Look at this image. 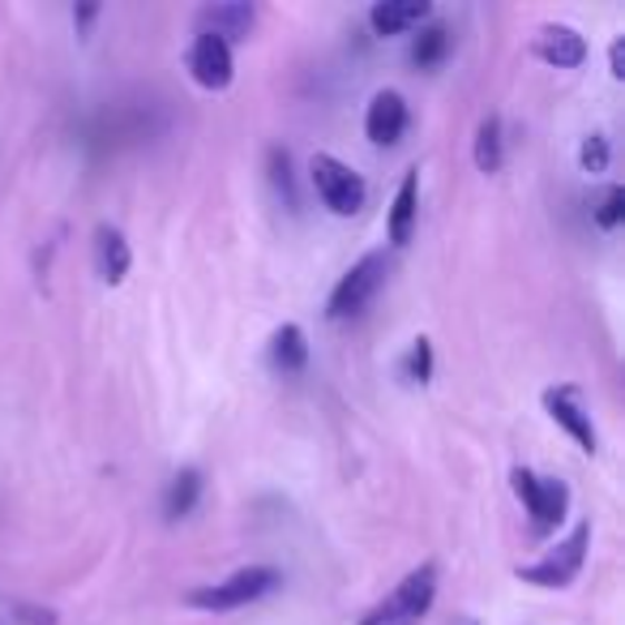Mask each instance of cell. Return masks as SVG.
Masks as SVG:
<instances>
[{"mask_svg":"<svg viewBox=\"0 0 625 625\" xmlns=\"http://www.w3.org/2000/svg\"><path fill=\"white\" fill-rule=\"evenodd\" d=\"M279 583H283V574L274 570V566H245V570L227 574L218 583L193 587L189 596H185V604L202 608V613H232V608H245L253 599L271 596Z\"/></svg>","mask_w":625,"mask_h":625,"instance_id":"cell-1","label":"cell"},{"mask_svg":"<svg viewBox=\"0 0 625 625\" xmlns=\"http://www.w3.org/2000/svg\"><path fill=\"white\" fill-rule=\"evenodd\" d=\"M433 596H437V566L433 561H424V566H416V570L403 574V583L390 592L385 599H378L373 608H364L355 625H403V622H416V617H424L429 608H433Z\"/></svg>","mask_w":625,"mask_h":625,"instance_id":"cell-2","label":"cell"},{"mask_svg":"<svg viewBox=\"0 0 625 625\" xmlns=\"http://www.w3.org/2000/svg\"><path fill=\"white\" fill-rule=\"evenodd\" d=\"M587 548H592V523H574L570 536L553 544L536 566H518V578L531 583V587H544V592H561L578 578L583 561H587Z\"/></svg>","mask_w":625,"mask_h":625,"instance_id":"cell-3","label":"cell"},{"mask_svg":"<svg viewBox=\"0 0 625 625\" xmlns=\"http://www.w3.org/2000/svg\"><path fill=\"white\" fill-rule=\"evenodd\" d=\"M385 274H390V257H385L381 248L364 253L352 271L334 283V292H330V300H326V318H330V322H348V318H360V313L369 309V300L381 292Z\"/></svg>","mask_w":625,"mask_h":625,"instance_id":"cell-4","label":"cell"},{"mask_svg":"<svg viewBox=\"0 0 625 625\" xmlns=\"http://www.w3.org/2000/svg\"><path fill=\"white\" fill-rule=\"evenodd\" d=\"M510 485H515V492L523 497V506H527L531 531H536V536H553L557 523L566 518L570 489H566L561 480H553V476H536L531 467H515V471H510Z\"/></svg>","mask_w":625,"mask_h":625,"instance_id":"cell-5","label":"cell"},{"mask_svg":"<svg viewBox=\"0 0 625 625\" xmlns=\"http://www.w3.org/2000/svg\"><path fill=\"white\" fill-rule=\"evenodd\" d=\"M309 180H313L318 197L326 202L330 215L339 218L355 215L364 206V193H369L360 172H352V167L343 164V159H334V155H322V150L309 159Z\"/></svg>","mask_w":625,"mask_h":625,"instance_id":"cell-6","label":"cell"},{"mask_svg":"<svg viewBox=\"0 0 625 625\" xmlns=\"http://www.w3.org/2000/svg\"><path fill=\"white\" fill-rule=\"evenodd\" d=\"M185 65H189L193 82L202 86V90H227L232 78H236L232 48L223 39H215V35H197L189 56H185Z\"/></svg>","mask_w":625,"mask_h":625,"instance_id":"cell-7","label":"cell"},{"mask_svg":"<svg viewBox=\"0 0 625 625\" xmlns=\"http://www.w3.org/2000/svg\"><path fill=\"white\" fill-rule=\"evenodd\" d=\"M408 99L399 90H378L369 99V111H364V137L373 146H394L399 137L408 134Z\"/></svg>","mask_w":625,"mask_h":625,"instance_id":"cell-8","label":"cell"},{"mask_svg":"<svg viewBox=\"0 0 625 625\" xmlns=\"http://www.w3.org/2000/svg\"><path fill=\"white\" fill-rule=\"evenodd\" d=\"M544 411L566 429V433L578 441V450H587V455H596L599 437H596V424H592V416L583 411L578 403V390L574 385H557V390H544Z\"/></svg>","mask_w":625,"mask_h":625,"instance_id":"cell-9","label":"cell"},{"mask_svg":"<svg viewBox=\"0 0 625 625\" xmlns=\"http://www.w3.org/2000/svg\"><path fill=\"white\" fill-rule=\"evenodd\" d=\"M253 22H257V9L245 4V0H227V4H206L197 13V35H215L227 48L232 43H245L253 35Z\"/></svg>","mask_w":625,"mask_h":625,"instance_id":"cell-10","label":"cell"},{"mask_svg":"<svg viewBox=\"0 0 625 625\" xmlns=\"http://www.w3.org/2000/svg\"><path fill=\"white\" fill-rule=\"evenodd\" d=\"M531 48H536V56H540L544 65H553V69H578V65L587 60V39L574 27H566V22H548V27H540Z\"/></svg>","mask_w":625,"mask_h":625,"instance_id":"cell-11","label":"cell"},{"mask_svg":"<svg viewBox=\"0 0 625 625\" xmlns=\"http://www.w3.org/2000/svg\"><path fill=\"white\" fill-rule=\"evenodd\" d=\"M416 215H420V167H408L403 180H399V193L390 202V215H385V232H390V245L403 248L416 232Z\"/></svg>","mask_w":625,"mask_h":625,"instance_id":"cell-12","label":"cell"},{"mask_svg":"<svg viewBox=\"0 0 625 625\" xmlns=\"http://www.w3.org/2000/svg\"><path fill=\"white\" fill-rule=\"evenodd\" d=\"M429 13H433L429 0H378L369 9V27H373V35L390 39V35H408L411 27H424Z\"/></svg>","mask_w":625,"mask_h":625,"instance_id":"cell-13","label":"cell"},{"mask_svg":"<svg viewBox=\"0 0 625 625\" xmlns=\"http://www.w3.org/2000/svg\"><path fill=\"white\" fill-rule=\"evenodd\" d=\"M95 266H99V279L111 283V287L125 283V274L134 266V248H129V241H125L116 227H108V223L95 227Z\"/></svg>","mask_w":625,"mask_h":625,"instance_id":"cell-14","label":"cell"},{"mask_svg":"<svg viewBox=\"0 0 625 625\" xmlns=\"http://www.w3.org/2000/svg\"><path fill=\"white\" fill-rule=\"evenodd\" d=\"M271 364L279 373H300L309 364V339L296 322H287L271 334Z\"/></svg>","mask_w":625,"mask_h":625,"instance_id":"cell-15","label":"cell"},{"mask_svg":"<svg viewBox=\"0 0 625 625\" xmlns=\"http://www.w3.org/2000/svg\"><path fill=\"white\" fill-rule=\"evenodd\" d=\"M197 501H202V471H197V467H180V471L172 476L167 497H164L167 518H189L193 510H197Z\"/></svg>","mask_w":625,"mask_h":625,"instance_id":"cell-16","label":"cell"},{"mask_svg":"<svg viewBox=\"0 0 625 625\" xmlns=\"http://www.w3.org/2000/svg\"><path fill=\"white\" fill-rule=\"evenodd\" d=\"M446 52H450V30L441 27V22H429V27H420V35L411 39L408 56L416 69H433V65L446 60Z\"/></svg>","mask_w":625,"mask_h":625,"instance_id":"cell-17","label":"cell"},{"mask_svg":"<svg viewBox=\"0 0 625 625\" xmlns=\"http://www.w3.org/2000/svg\"><path fill=\"white\" fill-rule=\"evenodd\" d=\"M471 159H476V167H480L485 176L501 172V120H497V116H485V120H480L476 146H471Z\"/></svg>","mask_w":625,"mask_h":625,"instance_id":"cell-18","label":"cell"},{"mask_svg":"<svg viewBox=\"0 0 625 625\" xmlns=\"http://www.w3.org/2000/svg\"><path fill=\"white\" fill-rule=\"evenodd\" d=\"M266 172H271V185L274 193L296 211V176H292V155L283 150V146H271V155H266Z\"/></svg>","mask_w":625,"mask_h":625,"instance_id":"cell-19","label":"cell"},{"mask_svg":"<svg viewBox=\"0 0 625 625\" xmlns=\"http://www.w3.org/2000/svg\"><path fill=\"white\" fill-rule=\"evenodd\" d=\"M596 227L599 232H617V223L625 218V189L622 185H608L604 189V197H599V206H596Z\"/></svg>","mask_w":625,"mask_h":625,"instance_id":"cell-20","label":"cell"},{"mask_svg":"<svg viewBox=\"0 0 625 625\" xmlns=\"http://www.w3.org/2000/svg\"><path fill=\"white\" fill-rule=\"evenodd\" d=\"M608 159H613V150H608V137H604V134H587V137H583V146H578V164H583V172L599 176V172H608Z\"/></svg>","mask_w":625,"mask_h":625,"instance_id":"cell-21","label":"cell"},{"mask_svg":"<svg viewBox=\"0 0 625 625\" xmlns=\"http://www.w3.org/2000/svg\"><path fill=\"white\" fill-rule=\"evenodd\" d=\"M408 378L416 381V385H429L433 381V343L420 334L416 343H411L408 352Z\"/></svg>","mask_w":625,"mask_h":625,"instance_id":"cell-22","label":"cell"},{"mask_svg":"<svg viewBox=\"0 0 625 625\" xmlns=\"http://www.w3.org/2000/svg\"><path fill=\"white\" fill-rule=\"evenodd\" d=\"M608 74L622 82L625 78V39H613V48H608Z\"/></svg>","mask_w":625,"mask_h":625,"instance_id":"cell-23","label":"cell"},{"mask_svg":"<svg viewBox=\"0 0 625 625\" xmlns=\"http://www.w3.org/2000/svg\"><path fill=\"white\" fill-rule=\"evenodd\" d=\"M18 613H22V622L27 625H56L52 608H27V604H18Z\"/></svg>","mask_w":625,"mask_h":625,"instance_id":"cell-24","label":"cell"},{"mask_svg":"<svg viewBox=\"0 0 625 625\" xmlns=\"http://www.w3.org/2000/svg\"><path fill=\"white\" fill-rule=\"evenodd\" d=\"M95 18H99V4H78V9H74V27L78 30H86Z\"/></svg>","mask_w":625,"mask_h":625,"instance_id":"cell-25","label":"cell"}]
</instances>
